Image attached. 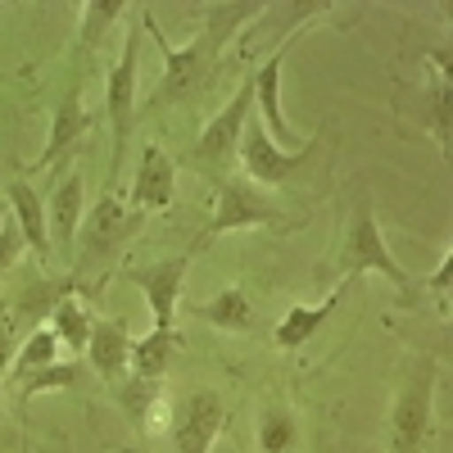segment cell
I'll list each match as a JSON object with an SVG mask.
<instances>
[{
  "label": "cell",
  "mask_w": 453,
  "mask_h": 453,
  "mask_svg": "<svg viewBox=\"0 0 453 453\" xmlns=\"http://www.w3.org/2000/svg\"><path fill=\"white\" fill-rule=\"evenodd\" d=\"M268 5H258V0H245V5H213L204 27L196 32V42H186V46H168L164 42V32L155 27V19H150V10H141V23L155 32V42L164 50V78L155 87V96H150V104H191L209 82H213V73L222 64V50L232 46V36L254 23Z\"/></svg>",
  "instance_id": "cell-1"
},
{
  "label": "cell",
  "mask_w": 453,
  "mask_h": 453,
  "mask_svg": "<svg viewBox=\"0 0 453 453\" xmlns=\"http://www.w3.org/2000/svg\"><path fill=\"white\" fill-rule=\"evenodd\" d=\"M145 213H136L127 200H119L113 191H104L87 213H82V226H78V241H73V277L82 273H96L100 263H109L119 254L136 232H141Z\"/></svg>",
  "instance_id": "cell-2"
},
{
  "label": "cell",
  "mask_w": 453,
  "mask_h": 453,
  "mask_svg": "<svg viewBox=\"0 0 453 453\" xmlns=\"http://www.w3.org/2000/svg\"><path fill=\"white\" fill-rule=\"evenodd\" d=\"M435 381H440V363L431 354L412 363L408 381L390 408L386 453H426V444L435 435Z\"/></svg>",
  "instance_id": "cell-3"
},
{
  "label": "cell",
  "mask_w": 453,
  "mask_h": 453,
  "mask_svg": "<svg viewBox=\"0 0 453 453\" xmlns=\"http://www.w3.org/2000/svg\"><path fill=\"white\" fill-rule=\"evenodd\" d=\"M363 273H381V277H390V286L403 299H418V286H412L403 263L390 254V245L381 236V222H376L367 200L349 213V232H345V245H340V281H354Z\"/></svg>",
  "instance_id": "cell-4"
},
{
  "label": "cell",
  "mask_w": 453,
  "mask_h": 453,
  "mask_svg": "<svg viewBox=\"0 0 453 453\" xmlns=\"http://www.w3.org/2000/svg\"><path fill=\"white\" fill-rule=\"evenodd\" d=\"M136 64H141V32L132 27L123 50H119V64L109 68V87H104V113H109V127H113L109 186H113V177L123 173L127 141H132V127H136Z\"/></svg>",
  "instance_id": "cell-5"
},
{
  "label": "cell",
  "mask_w": 453,
  "mask_h": 453,
  "mask_svg": "<svg viewBox=\"0 0 453 453\" xmlns=\"http://www.w3.org/2000/svg\"><path fill=\"white\" fill-rule=\"evenodd\" d=\"M318 145H322V136H309L304 145L281 150L268 132L250 119L245 132H241L236 155H241V168H245V181H250V186H281V181H290L299 168L318 155Z\"/></svg>",
  "instance_id": "cell-6"
},
{
  "label": "cell",
  "mask_w": 453,
  "mask_h": 453,
  "mask_svg": "<svg viewBox=\"0 0 453 453\" xmlns=\"http://www.w3.org/2000/svg\"><path fill=\"white\" fill-rule=\"evenodd\" d=\"M277 218H281L277 204L258 186H250L245 177H232L218 186V204H213V218L204 226V241H218L226 232H250V226H268Z\"/></svg>",
  "instance_id": "cell-7"
},
{
  "label": "cell",
  "mask_w": 453,
  "mask_h": 453,
  "mask_svg": "<svg viewBox=\"0 0 453 453\" xmlns=\"http://www.w3.org/2000/svg\"><path fill=\"white\" fill-rule=\"evenodd\" d=\"M226 426V403L218 390H191L173 412V453H209Z\"/></svg>",
  "instance_id": "cell-8"
},
{
  "label": "cell",
  "mask_w": 453,
  "mask_h": 453,
  "mask_svg": "<svg viewBox=\"0 0 453 453\" xmlns=\"http://www.w3.org/2000/svg\"><path fill=\"white\" fill-rule=\"evenodd\" d=\"M299 32H304V23H295L290 36L281 42V50H273L268 59L250 73V82H254V123L268 132L281 150H295L290 145L295 141V127L286 123V109H281V64H286V50H290V42H295Z\"/></svg>",
  "instance_id": "cell-9"
},
{
  "label": "cell",
  "mask_w": 453,
  "mask_h": 453,
  "mask_svg": "<svg viewBox=\"0 0 453 453\" xmlns=\"http://www.w3.org/2000/svg\"><path fill=\"white\" fill-rule=\"evenodd\" d=\"M254 119V82L245 78L241 87H236V96L226 100L213 119L200 127V141H196V164H226L236 155V145H241V132H245V123Z\"/></svg>",
  "instance_id": "cell-10"
},
{
  "label": "cell",
  "mask_w": 453,
  "mask_h": 453,
  "mask_svg": "<svg viewBox=\"0 0 453 453\" xmlns=\"http://www.w3.org/2000/svg\"><path fill=\"white\" fill-rule=\"evenodd\" d=\"M186 268H191V254H173L159 263H145L136 268V286L145 295L150 313H155V331H177V304H181V286H186Z\"/></svg>",
  "instance_id": "cell-11"
},
{
  "label": "cell",
  "mask_w": 453,
  "mask_h": 453,
  "mask_svg": "<svg viewBox=\"0 0 453 453\" xmlns=\"http://www.w3.org/2000/svg\"><path fill=\"white\" fill-rule=\"evenodd\" d=\"M173 200H177V164L164 155V145H145L141 159H136V177H132L127 204L136 213H159Z\"/></svg>",
  "instance_id": "cell-12"
},
{
  "label": "cell",
  "mask_w": 453,
  "mask_h": 453,
  "mask_svg": "<svg viewBox=\"0 0 453 453\" xmlns=\"http://www.w3.org/2000/svg\"><path fill=\"white\" fill-rule=\"evenodd\" d=\"M91 123H96V119H91V109L82 104V91H78V87H68V96L59 100L55 119H50V136H46V145H42V155L27 164V173H46L50 164H59L68 150L91 132Z\"/></svg>",
  "instance_id": "cell-13"
},
{
  "label": "cell",
  "mask_w": 453,
  "mask_h": 453,
  "mask_svg": "<svg viewBox=\"0 0 453 453\" xmlns=\"http://www.w3.org/2000/svg\"><path fill=\"white\" fill-rule=\"evenodd\" d=\"M87 213V186L82 173H64L55 196L46 200V232H50V250L73 254V241H78V226Z\"/></svg>",
  "instance_id": "cell-14"
},
{
  "label": "cell",
  "mask_w": 453,
  "mask_h": 453,
  "mask_svg": "<svg viewBox=\"0 0 453 453\" xmlns=\"http://www.w3.org/2000/svg\"><path fill=\"white\" fill-rule=\"evenodd\" d=\"M5 209H10L19 236H23V250H32L36 258L46 263L50 258V232H46V200H42V191H36L27 177H19V181L5 186Z\"/></svg>",
  "instance_id": "cell-15"
},
{
  "label": "cell",
  "mask_w": 453,
  "mask_h": 453,
  "mask_svg": "<svg viewBox=\"0 0 453 453\" xmlns=\"http://www.w3.org/2000/svg\"><path fill=\"white\" fill-rule=\"evenodd\" d=\"M127 354H132V331L119 318H96L91 322V340H87V363L96 367V376L119 381L127 372Z\"/></svg>",
  "instance_id": "cell-16"
},
{
  "label": "cell",
  "mask_w": 453,
  "mask_h": 453,
  "mask_svg": "<svg viewBox=\"0 0 453 453\" xmlns=\"http://www.w3.org/2000/svg\"><path fill=\"white\" fill-rule=\"evenodd\" d=\"M345 286L349 281H335V290L322 299V304H295L281 322H277V345L281 349H299V345H309V335L340 309V299H345Z\"/></svg>",
  "instance_id": "cell-17"
},
{
  "label": "cell",
  "mask_w": 453,
  "mask_h": 453,
  "mask_svg": "<svg viewBox=\"0 0 453 453\" xmlns=\"http://www.w3.org/2000/svg\"><path fill=\"white\" fill-rule=\"evenodd\" d=\"M181 349V335L177 331H150L141 340H132V354H127V372L136 381H159V376L173 367Z\"/></svg>",
  "instance_id": "cell-18"
},
{
  "label": "cell",
  "mask_w": 453,
  "mask_h": 453,
  "mask_svg": "<svg viewBox=\"0 0 453 453\" xmlns=\"http://www.w3.org/2000/svg\"><path fill=\"white\" fill-rule=\"evenodd\" d=\"M91 309L82 304V295L73 290V295H64L59 304H55V313H50V331H55V340H59V349H68V354H87V340H91Z\"/></svg>",
  "instance_id": "cell-19"
},
{
  "label": "cell",
  "mask_w": 453,
  "mask_h": 453,
  "mask_svg": "<svg viewBox=\"0 0 453 453\" xmlns=\"http://www.w3.org/2000/svg\"><path fill=\"white\" fill-rule=\"evenodd\" d=\"M196 313H200L209 326H218V331H250V326H254V304H250V295H245L241 286L218 290L209 304H200Z\"/></svg>",
  "instance_id": "cell-20"
},
{
  "label": "cell",
  "mask_w": 453,
  "mask_h": 453,
  "mask_svg": "<svg viewBox=\"0 0 453 453\" xmlns=\"http://www.w3.org/2000/svg\"><path fill=\"white\" fill-rule=\"evenodd\" d=\"M426 73H431V136L440 141V150L449 155V50H435L426 59Z\"/></svg>",
  "instance_id": "cell-21"
},
{
  "label": "cell",
  "mask_w": 453,
  "mask_h": 453,
  "mask_svg": "<svg viewBox=\"0 0 453 453\" xmlns=\"http://www.w3.org/2000/svg\"><path fill=\"white\" fill-rule=\"evenodd\" d=\"M82 381V367L73 363V358H59V363H50V367H42V372H27V376H19L14 381V395L27 403V399H36V395H50V390H73Z\"/></svg>",
  "instance_id": "cell-22"
},
{
  "label": "cell",
  "mask_w": 453,
  "mask_h": 453,
  "mask_svg": "<svg viewBox=\"0 0 453 453\" xmlns=\"http://www.w3.org/2000/svg\"><path fill=\"white\" fill-rule=\"evenodd\" d=\"M50 363H59V340H55V331H50V326H32L27 340H19L10 381H19V376H27V372H42V367H50Z\"/></svg>",
  "instance_id": "cell-23"
},
{
  "label": "cell",
  "mask_w": 453,
  "mask_h": 453,
  "mask_svg": "<svg viewBox=\"0 0 453 453\" xmlns=\"http://www.w3.org/2000/svg\"><path fill=\"white\" fill-rule=\"evenodd\" d=\"M299 440V426L286 408H263V418H258V449L263 453H290Z\"/></svg>",
  "instance_id": "cell-24"
},
{
  "label": "cell",
  "mask_w": 453,
  "mask_h": 453,
  "mask_svg": "<svg viewBox=\"0 0 453 453\" xmlns=\"http://www.w3.org/2000/svg\"><path fill=\"white\" fill-rule=\"evenodd\" d=\"M127 14L123 0H87L82 5V50H96L104 42V32Z\"/></svg>",
  "instance_id": "cell-25"
},
{
  "label": "cell",
  "mask_w": 453,
  "mask_h": 453,
  "mask_svg": "<svg viewBox=\"0 0 453 453\" xmlns=\"http://www.w3.org/2000/svg\"><path fill=\"white\" fill-rule=\"evenodd\" d=\"M19 258H23V236H19L14 218L5 213V222H0V277H5Z\"/></svg>",
  "instance_id": "cell-26"
},
{
  "label": "cell",
  "mask_w": 453,
  "mask_h": 453,
  "mask_svg": "<svg viewBox=\"0 0 453 453\" xmlns=\"http://www.w3.org/2000/svg\"><path fill=\"white\" fill-rule=\"evenodd\" d=\"M14 354H19V322L10 309H0V376H10Z\"/></svg>",
  "instance_id": "cell-27"
},
{
  "label": "cell",
  "mask_w": 453,
  "mask_h": 453,
  "mask_svg": "<svg viewBox=\"0 0 453 453\" xmlns=\"http://www.w3.org/2000/svg\"><path fill=\"white\" fill-rule=\"evenodd\" d=\"M449 286H453V250H444L440 268L426 277V290H435V295H449Z\"/></svg>",
  "instance_id": "cell-28"
},
{
  "label": "cell",
  "mask_w": 453,
  "mask_h": 453,
  "mask_svg": "<svg viewBox=\"0 0 453 453\" xmlns=\"http://www.w3.org/2000/svg\"><path fill=\"white\" fill-rule=\"evenodd\" d=\"M10 449H19V431H14V422L0 418V453H10Z\"/></svg>",
  "instance_id": "cell-29"
},
{
  "label": "cell",
  "mask_w": 453,
  "mask_h": 453,
  "mask_svg": "<svg viewBox=\"0 0 453 453\" xmlns=\"http://www.w3.org/2000/svg\"><path fill=\"white\" fill-rule=\"evenodd\" d=\"M5 213H10V209H5V200H0V222H5Z\"/></svg>",
  "instance_id": "cell-30"
}]
</instances>
